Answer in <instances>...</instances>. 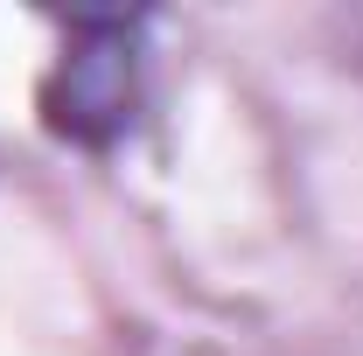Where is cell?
Listing matches in <instances>:
<instances>
[{
    "label": "cell",
    "instance_id": "obj_1",
    "mask_svg": "<svg viewBox=\"0 0 363 356\" xmlns=\"http://www.w3.org/2000/svg\"><path fill=\"white\" fill-rule=\"evenodd\" d=\"M63 49L43 77V126L84 154H105L133 133L147 77V14H56Z\"/></svg>",
    "mask_w": 363,
    "mask_h": 356
}]
</instances>
